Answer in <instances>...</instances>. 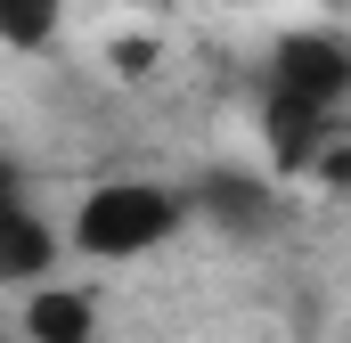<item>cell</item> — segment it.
Listing matches in <instances>:
<instances>
[{"label": "cell", "mask_w": 351, "mask_h": 343, "mask_svg": "<svg viewBox=\"0 0 351 343\" xmlns=\"http://www.w3.org/2000/svg\"><path fill=\"white\" fill-rule=\"evenodd\" d=\"M25 335H33V343H90V335H98V303L74 294V286H66V294L49 286V294L25 303Z\"/></svg>", "instance_id": "4"}, {"label": "cell", "mask_w": 351, "mask_h": 343, "mask_svg": "<svg viewBox=\"0 0 351 343\" xmlns=\"http://www.w3.org/2000/svg\"><path fill=\"white\" fill-rule=\"evenodd\" d=\"M204 213H213L221 229H262L269 221V188L245 180V172H213V180H204Z\"/></svg>", "instance_id": "6"}, {"label": "cell", "mask_w": 351, "mask_h": 343, "mask_svg": "<svg viewBox=\"0 0 351 343\" xmlns=\"http://www.w3.org/2000/svg\"><path fill=\"white\" fill-rule=\"evenodd\" d=\"M49 261H58V237H49V229H41V221H33V213L8 196V204H0V286L41 278Z\"/></svg>", "instance_id": "3"}, {"label": "cell", "mask_w": 351, "mask_h": 343, "mask_svg": "<svg viewBox=\"0 0 351 343\" xmlns=\"http://www.w3.org/2000/svg\"><path fill=\"white\" fill-rule=\"evenodd\" d=\"M269 147H278V164H311L319 156V131H327V106H311V98H286V90H269Z\"/></svg>", "instance_id": "5"}, {"label": "cell", "mask_w": 351, "mask_h": 343, "mask_svg": "<svg viewBox=\"0 0 351 343\" xmlns=\"http://www.w3.org/2000/svg\"><path fill=\"white\" fill-rule=\"evenodd\" d=\"M269 90L311 98V106H335L351 90V41L343 33H286L278 41V66H269Z\"/></svg>", "instance_id": "2"}, {"label": "cell", "mask_w": 351, "mask_h": 343, "mask_svg": "<svg viewBox=\"0 0 351 343\" xmlns=\"http://www.w3.org/2000/svg\"><path fill=\"white\" fill-rule=\"evenodd\" d=\"M180 229V196H164V188H147V180H106V188H90L82 213H74V246L82 254H147V246H164Z\"/></svg>", "instance_id": "1"}, {"label": "cell", "mask_w": 351, "mask_h": 343, "mask_svg": "<svg viewBox=\"0 0 351 343\" xmlns=\"http://www.w3.org/2000/svg\"><path fill=\"white\" fill-rule=\"evenodd\" d=\"M8 196H16V164L0 156V204H8Z\"/></svg>", "instance_id": "8"}, {"label": "cell", "mask_w": 351, "mask_h": 343, "mask_svg": "<svg viewBox=\"0 0 351 343\" xmlns=\"http://www.w3.org/2000/svg\"><path fill=\"white\" fill-rule=\"evenodd\" d=\"M58 16H66V0H0V41L8 49H41L58 33Z\"/></svg>", "instance_id": "7"}]
</instances>
